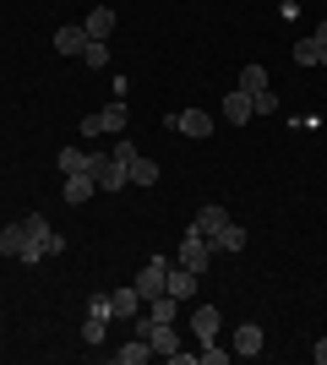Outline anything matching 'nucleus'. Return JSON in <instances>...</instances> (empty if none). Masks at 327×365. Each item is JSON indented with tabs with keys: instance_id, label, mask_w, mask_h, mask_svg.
Segmentation results:
<instances>
[{
	"instance_id": "nucleus-28",
	"label": "nucleus",
	"mask_w": 327,
	"mask_h": 365,
	"mask_svg": "<svg viewBox=\"0 0 327 365\" xmlns=\"http://www.w3.org/2000/svg\"><path fill=\"white\" fill-rule=\"evenodd\" d=\"M109 153H115V158H120V164L131 169V158H137V142H131V137H120V142H115V148H109Z\"/></svg>"
},
{
	"instance_id": "nucleus-4",
	"label": "nucleus",
	"mask_w": 327,
	"mask_h": 365,
	"mask_svg": "<svg viewBox=\"0 0 327 365\" xmlns=\"http://www.w3.org/2000/svg\"><path fill=\"white\" fill-rule=\"evenodd\" d=\"M164 131H180V137H213V115H207V109H175V115H164Z\"/></svg>"
},
{
	"instance_id": "nucleus-7",
	"label": "nucleus",
	"mask_w": 327,
	"mask_h": 365,
	"mask_svg": "<svg viewBox=\"0 0 327 365\" xmlns=\"http://www.w3.org/2000/svg\"><path fill=\"white\" fill-rule=\"evenodd\" d=\"M262 327H256V322H240V327H234L229 333V349H234V360H256V354H262Z\"/></svg>"
},
{
	"instance_id": "nucleus-19",
	"label": "nucleus",
	"mask_w": 327,
	"mask_h": 365,
	"mask_svg": "<svg viewBox=\"0 0 327 365\" xmlns=\"http://www.w3.org/2000/svg\"><path fill=\"white\" fill-rule=\"evenodd\" d=\"M115 360H120V365H142V360H153V344H147L142 333H131V338L120 344V354H115Z\"/></svg>"
},
{
	"instance_id": "nucleus-14",
	"label": "nucleus",
	"mask_w": 327,
	"mask_h": 365,
	"mask_svg": "<svg viewBox=\"0 0 327 365\" xmlns=\"http://www.w3.org/2000/svg\"><path fill=\"white\" fill-rule=\"evenodd\" d=\"M191 333L202 338V344L224 333V317H218V305H197V311H191Z\"/></svg>"
},
{
	"instance_id": "nucleus-20",
	"label": "nucleus",
	"mask_w": 327,
	"mask_h": 365,
	"mask_svg": "<svg viewBox=\"0 0 327 365\" xmlns=\"http://www.w3.org/2000/svg\"><path fill=\"white\" fill-rule=\"evenodd\" d=\"M158 175H164V169H158L153 158H142V153L131 158V185H158Z\"/></svg>"
},
{
	"instance_id": "nucleus-30",
	"label": "nucleus",
	"mask_w": 327,
	"mask_h": 365,
	"mask_svg": "<svg viewBox=\"0 0 327 365\" xmlns=\"http://www.w3.org/2000/svg\"><path fill=\"white\" fill-rule=\"evenodd\" d=\"M311 360H316V365H327V338H316V344H311Z\"/></svg>"
},
{
	"instance_id": "nucleus-16",
	"label": "nucleus",
	"mask_w": 327,
	"mask_h": 365,
	"mask_svg": "<svg viewBox=\"0 0 327 365\" xmlns=\"http://www.w3.org/2000/svg\"><path fill=\"white\" fill-rule=\"evenodd\" d=\"M55 49H61V55H82V49H88V28H82V22L55 28Z\"/></svg>"
},
{
	"instance_id": "nucleus-1",
	"label": "nucleus",
	"mask_w": 327,
	"mask_h": 365,
	"mask_svg": "<svg viewBox=\"0 0 327 365\" xmlns=\"http://www.w3.org/2000/svg\"><path fill=\"white\" fill-rule=\"evenodd\" d=\"M0 257L22 262V267H38V262H44V245L28 235V218H11V224L0 229Z\"/></svg>"
},
{
	"instance_id": "nucleus-18",
	"label": "nucleus",
	"mask_w": 327,
	"mask_h": 365,
	"mask_svg": "<svg viewBox=\"0 0 327 365\" xmlns=\"http://www.w3.org/2000/svg\"><path fill=\"white\" fill-rule=\"evenodd\" d=\"M213 251H224V257H234V251H246V229H240V224L229 218V224H224V229L213 235Z\"/></svg>"
},
{
	"instance_id": "nucleus-22",
	"label": "nucleus",
	"mask_w": 327,
	"mask_h": 365,
	"mask_svg": "<svg viewBox=\"0 0 327 365\" xmlns=\"http://www.w3.org/2000/svg\"><path fill=\"white\" fill-rule=\"evenodd\" d=\"M240 88H246V93H267V66H262V61H251L246 71H240Z\"/></svg>"
},
{
	"instance_id": "nucleus-3",
	"label": "nucleus",
	"mask_w": 327,
	"mask_h": 365,
	"mask_svg": "<svg viewBox=\"0 0 327 365\" xmlns=\"http://www.w3.org/2000/svg\"><path fill=\"white\" fill-rule=\"evenodd\" d=\"M109 317H115V300H109V294H88V311H82V344H104Z\"/></svg>"
},
{
	"instance_id": "nucleus-23",
	"label": "nucleus",
	"mask_w": 327,
	"mask_h": 365,
	"mask_svg": "<svg viewBox=\"0 0 327 365\" xmlns=\"http://www.w3.org/2000/svg\"><path fill=\"white\" fill-rule=\"evenodd\" d=\"M82 61L93 66V71H104V66H109V49H104V38H88V49H82Z\"/></svg>"
},
{
	"instance_id": "nucleus-11",
	"label": "nucleus",
	"mask_w": 327,
	"mask_h": 365,
	"mask_svg": "<svg viewBox=\"0 0 327 365\" xmlns=\"http://www.w3.org/2000/svg\"><path fill=\"white\" fill-rule=\"evenodd\" d=\"M197 278H202V273H191V267L170 262V284H164V294H175L180 305H186V300H197Z\"/></svg>"
},
{
	"instance_id": "nucleus-17",
	"label": "nucleus",
	"mask_w": 327,
	"mask_h": 365,
	"mask_svg": "<svg viewBox=\"0 0 327 365\" xmlns=\"http://www.w3.org/2000/svg\"><path fill=\"white\" fill-rule=\"evenodd\" d=\"M224 224H229V207H218V202H207L202 213H197V224H191V229H197L202 240H213V235H218Z\"/></svg>"
},
{
	"instance_id": "nucleus-26",
	"label": "nucleus",
	"mask_w": 327,
	"mask_h": 365,
	"mask_svg": "<svg viewBox=\"0 0 327 365\" xmlns=\"http://www.w3.org/2000/svg\"><path fill=\"white\" fill-rule=\"evenodd\" d=\"M251 109H256V115H279V93L267 88V93H251Z\"/></svg>"
},
{
	"instance_id": "nucleus-25",
	"label": "nucleus",
	"mask_w": 327,
	"mask_h": 365,
	"mask_svg": "<svg viewBox=\"0 0 327 365\" xmlns=\"http://www.w3.org/2000/svg\"><path fill=\"white\" fill-rule=\"evenodd\" d=\"M77 169H88V153H77V148H61V175H77Z\"/></svg>"
},
{
	"instance_id": "nucleus-8",
	"label": "nucleus",
	"mask_w": 327,
	"mask_h": 365,
	"mask_svg": "<svg viewBox=\"0 0 327 365\" xmlns=\"http://www.w3.org/2000/svg\"><path fill=\"white\" fill-rule=\"evenodd\" d=\"M28 235H33L38 245H44V257H61V251H66V235H61L55 224H49L44 213H28Z\"/></svg>"
},
{
	"instance_id": "nucleus-10",
	"label": "nucleus",
	"mask_w": 327,
	"mask_h": 365,
	"mask_svg": "<svg viewBox=\"0 0 327 365\" xmlns=\"http://www.w3.org/2000/svg\"><path fill=\"white\" fill-rule=\"evenodd\" d=\"M93 120H98V137H115V131H125V125H131V109H125V98H109Z\"/></svg>"
},
{
	"instance_id": "nucleus-5",
	"label": "nucleus",
	"mask_w": 327,
	"mask_h": 365,
	"mask_svg": "<svg viewBox=\"0 0 327 365\" xmlns=\"http://www.w3.org/2000/svg\"><path fill=\"white\" fill-rule=\"evenodd\" d=\"M164 284H170V262H164V257H147V262H142V273H137V294H142V300H158Z\"/></svg>"
},
{
	"instance_id": "nucleus-15",
	"label": "nucleus",
	"mask_w": 327,
	"mask_h": 365,
	"mask_svg": "<svg viewBox=\"0 0 327 365\" xmlns=\"http://www.w3.org/2000/svg\"><path fill=\"white\" fill-rule=\"evenodd\" d=\"M109 300H115V317H125V322H137V317H142V305H147V300L137 294V284H120Z\"/></svg>"
},
{
	"instance_id": "nucleus-2",
	"label": "nucleus",
	"mask_w": 327,
	"mask_h": 365,
	"mask_svg": "<svg viewBox=\"0 0 327 365\" xmlns=\"http://www.w3.org/2000/svg\"><path fill=\"white\" fill-rule=\"evenodd\" d=\"M88 175L98 180V191H125V185H131V169H125L115 153H88Z\"/></svg>"
},
{
	"instance_id": "nucleus-9",
	"label": "nucleus",
	"mask_w": 327,
	"mask_h": 365,
	"mask_svg": "<svg viewBox=\"0 0 327 365\" xmlns=\"http://www.w3.org/2000/svg\"><path fill=\"white\" fill-rule=\"evenodd\" d=\"M82 28H88V38H115V28H120V16H115V6H93V11L82 16Z\"/></svg>"
},
{
	"instance_id": "nucleus-29",
	"label": "nucleus",
	"mask_w": 327,
	"mask_h": 365,
	"mask_svg": "<svg viewBox=\"0 0 327 365\" xmlns=\"http://www.w3.org/2000/svg\"><path fill=\"white\" fill-rule=\"evenodd\" d=\"M295 66H316V44H311V38H300V44H295Z\"/></svg>"
},
{
	"instance_id": "nucleus-27",
	"label": "nucleus",
	"mask_w": 327,
	"mask_h": 365,
	"mask_svg": "<svg viewBox=\"0 0 327 365\" xmlns=\"http://www.w3.org/2000/svg\"><path fill=\"white\" fill-rule=\"evenodd\" d=\"M311 44H316V66H322V71H327V22H316Z\"/></svg>"
},
{
	"instance_id": "nucleus-24",
	"label": "nucleus",
	"mask_w": 327,
	"mask_h": 365,
	"mask_svg": "<svg viewBox=\"0 0 327 365\" xmlns=\"http://www.w3.org/2000/svg\"><path fill=\"white\" fill-rule=\"evenodd\" d=\"M197 360H202V365H224V360H234V349H218L213 338H207L202 349H197Z\"/></svg>"
},
{
	"instance_id": "nucleus-31",
	"label": "nucleus",
	"mask_w": 327,
	"mask_h": 365,
	"mask_svg": "<svg viewBox=\"0 0 327 365\" xmlns=\"http://www.w3.org/2000/svg\"><path fill=\"white\" fill-rule=\"evenodd\" d=\"M295 6H306V0H295Z\"/></svg>"
},
{
	"instance_id": "nucleus-13",
	"label": "nucleus",
	"mask_w": 327,
	"mask_h": 365,
	"mask_svg": "<svg viewBox=\"0 0 327 365\" xmlns=\"http://www.w3.org/2000/svg\"><path fill=\"white\" fill-rule=\"evenodd\" d=\"M93 191H98V180L88 175V169H77V175H66V185H61V197L71 202V207H82V202L93 197Z\"/></svg>"
},
{
	"instance_id": "nucleus-21",
	"label": "nucleus",
	"mask_w": 327,
	"mask_h": 365,
	"mask_svg": "<svg viewBox=\"0 0 327 365\" xmlns=\"http://www.w3.org/2000/svg\"><path fill=\"white\" fill-rule=\"evenodd\" d=\"M147 317L153 322H175L180 317V300H175V294H158V300H147Z\"/></svg>"
},
{
	"instance_id": "nucleus-12",
	"label": "nucleus",
	"mask_w": 327,
	"mask_h": 365,
	"mask_svg": "<svg viewBox=\"0 0 327 365\" xmlns=\"http://www.w3.org/2000/svg\"><path fill=\"white\" fill-rule=\"evenodd\" d=\"M218 109H224V120H229V125H246L251 115H256V109H251V93H246V88H229Z\"/></svg>"
},
{
	"instance_id": "nucleus-6",
	"label": "nucleus",
	"mask_w": 327,
	"mask_h": 365,
	"mask_svg": "<svg viewBox=\"0 0 327 365\" xmlns=\"http://www.w3.org/2000/svg\"><path fill=\"white\" fill-rule=\"evenodd\" d=\"M180 267H191V273H207V262H213V240H202L197 229H186V240H180Z\"/></svg>"
}]
</instances>
